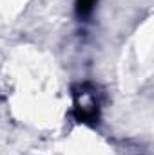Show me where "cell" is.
<instances>
[{
    "label": "cell",
    "instance_id": "obj_1",
    "mask_svg": "<svg viewBox=\"0 0 154 155\" xmlns=\"http://www.w3.org/2000/svg\"><path fill=\"white\" fill-rule=\"evenodd\" d=\"M75 116L80 123L94 124L100 119V92L91 83H80L73 88Z\"/></svg>",
    "mask_w": 154,
    "mask_h": 155
},
{
    "label": "cell",
    "instance_id": "obj_2",
    "mask_svg": "<svg viewBox=\"0 0 154 155\" xmlns=\"http://www.w3.org/2000/svg\"><path fill=\"white\" fill-rule=\"evenodd\" d=\"M96 2H98V0H76V15H78V18H82V20L89 18V16L93 15V11H94Z\"/></svg>",
    "mask_w": 154,
    "mask_h": 155
}]
</instances>
